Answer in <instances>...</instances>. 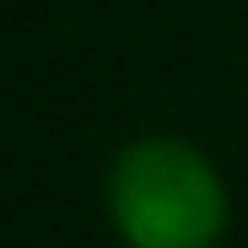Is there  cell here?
Listing matches in <instances>:
<instances>
[{
  "label": "cell",
  "instance_id": "cell-1",
  "mask_svg": "<svg viewBox=\"0 0 248 248\" xmlns=\"http://www.w3.org/2000/svg\"><path fill=\"white\" fill-rule=\"evenodd\" d=\"M113 221L130 248H211L227 227V194L194 146L151 135L113 162Z\"/></svg>",
  "mask_w": 248,
  "mask_h": 248
}]
</instances>
